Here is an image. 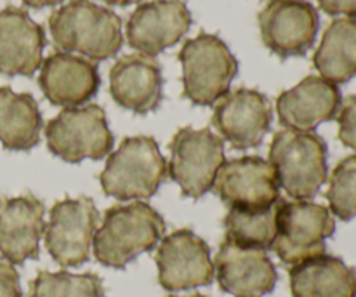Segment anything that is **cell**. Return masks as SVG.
<instances>
[{
  "instance_id": "cell-27",
  "label": "cell",
  "mask_w": 356,
  "mask_h": 297,
  "mask_svg": "<svg viewBox=\"0 0 356 297\" xmlns=\"http://www.w3.org/2000/svg\"><path fill=\"white\" fill-rule=\"evenodd\" d=\"M339 139L344 146L356 152V94L341 104L339 115Z\"/></svg>"
},
{
  "instance_id": "cell-23",
  "label": "cell",
  "mask_w": 356,
  "mask_h": 297,
  "mask_svg": "<svg viewBox=\"0 0 356 297\" xmlns=\"http://www.w3.org/2000/svg\"><path fill=\"white\" fill-rule=\"evenodd\" d=\"M320 77L346 83L356 77V17H339L329 24L313 56Z\"/></svg>"
},
{
  "instance_id": "cell-30",
  "label": "cell",
  "mask_w": 356,
  "mask_h": 297,
  "mask_svg": "<svg viewBox=\"0 0 356 297\" xmlns=\"http://www.w3.org/2000/svg\"><path fill=\"white\" fill-rule=\"evenodd\" d=\"M63 0H23L24 6L31 7V9H44V7H52L61 3Z\"/></svg>"
},
{
  "instance_id": "cell-6",
  "label": "cell",
  "mask_w": 356,
  "mask_h": 297,
  "mask_svg": "<svg viewBox=\"0 0 356 297\" xmlns=\"http://www.w3.org/2000/svg\"><path fill=\"white\" fill-rule=\"evenodd\" d=\"M169 176L188 198H200L212 190L225 160V143L211 129L183 127L169 145Z\"/></svg>"
},
{
  "instance_id": "cell-1",
  "label": "cell",
  "mask_w": 356,
  "mask_h": 297,
  "mask_svg": "<svg viewBox=\"0 0 356 297\" xmlns=\"http://www.w3.org/2000/svg\"><path fill=\"white\" fill-rule=\"evenodd\" d=\"M52 42L61 52L90 61L115 58L124 44L122 19L90 0H72L49 17Z\"/></svg>"
},
{
  "instance_id": "cell-2",
  "label": "cell",
  "mask_w": 356,
  "mask_h": 297,
  "mask_svg": "<svg viewBox=\"0 0 356 297\" xmlns=\"http://www.w3.org/2000/svg\"><path fill=\"white\" fill-rule=\"evenodd\" d=\"M163 218L143 202L108 209L94 235V256L110 268L127 266L131 261L155 249L163 239Z\"/></svg>"
},
{
  "instance_id": "cell-26",
  "label": "cell",
  "mask_w": 356,
  "mask_h": 297,
  "mask_svg": "<svg viewBox=\"0 0 356 297\" xmlns=\"http://www.w3.org/2000/svg\"><path fill=\"white\" fill-rule=\"evenodd\" d=\"M327 200L336 218L343 221L356 218V155L341 160L332 170Z\"/></svg>"
},
{
  "instance_id": "cell-18",
  "label": "cell",
  "mask_w": 356,
  "mask_h": 297,
  "mask_svg": "<svg viewBox=\"0 0 356 297\" xmlns=\"http://www.w3.org/2000/svg\"><path fill=\"white\" fill-rule=\"evenodd\" d=\"M38 83L56 106L76 108L92 99L99 89L96 63L70 52H54L42 61Z\"/></svg>"
},
{
  "instance_id": "cell-29",
  "label": "cell",
  "mask_w": 356,
  "mask_h": 297,
  "mask_svg": "<svg viewBox=\"0 0 356 297\" xmlns=\"http://www.w3.org/2000/svg\"><path fill=\"white\" fill-rule=\"evenodd\" d=\"M318 6L330 16L356 17V0H318Z\"/></svg>"
},
{
  "instance_id": "cell-9",
  "label": "cell",
  "mask_w": 356,
  "mask_h": 297,
  "mask_svg": "<svg viewBox=\"0 0 356 297\" xmlns=\"http://www.w3.org/2000/svg\"><path fill=\"white\" fill-rule=\"evenodd\" d=\"M99 214L89 197L65 198L51 211L45 226V247L52 259L63 268L87 263L92 249Z\"/></svg>"
},
{
  "instance_id": "cell-3",
  "label": "cell",
  "mask_w": 356,
  "mask_h": 297,
  "mask_svg": "<svg viewBox=\"0 0 356 297\" xmlns=\"http://www.w3.org/2000/svg\"><path fill=\"white\" fill-rule=\"evenodd\" d=\"M280 188L294 200H312L327 181V145L315 132L284 129L270 146Z\"/></svg>"
},
{
  "instance_id": "cell-5",
  "label": "cell",
  "mask_w": 356,
  "mask_h": 297,
  "mask_svg": "<svg viewBox=\"0 0 356 297\" xmlns=\"http://www.w3.org/2000/svg\"><path fill=\"white\" fill-rule=\"evenodd\" d=\"M183 65V96L197 106H212L229 93L238 63L219 37L200 33L179 51Z\"/></svg>"
},
{
  "instance_id": "cell-31",
  "label": "cell",
  "mask_w": 356,
  "mask_h": 297,
  "mask_svg": "<svg viewBox=\"0 0 356 297\" xmlns=\"http://www.w3.org/2000/svg\"><path fill=\"white\" fill-rule=\"evenodd\" d=\"M103 2H106L108 6L125 7V6H132V3H139V2H141V0H103Z\"/></svg>"
},
{
  "instance_id": "cell-17",
  "label": "cell",
  "mask_w": 356,
  "mask_h": 297,
  "mask_svg": "<svg viewBox=\"0 0 356 297\" xmlns=\"http://www.w3.org/2000/svg\"><path fill=\"white\" fill-rule=\"evenodd\" d=\"M343 96L336 83L309 75L277 99L278 120L285 129L312 132L323 122L337 118Z\"/></svg>"
},
{
  "instance_id": "cell-13",
  "label": "cell",
  "mask_w": 356,
  "mask_h": 297,
  "mask_svg": "<svg viewBox=\"0 0 356 297\" xmlns=\"http://www.w3.org/2000/svg\"><path fill=\"white\" fill-rule=\"evenodd\" d=\"M212 190L233 209L270 207L280 198L277 172L261 156H240L222 163Z\"/></svg>"
},
{
  "instance_id": "cell-19",
  "label": "cell",
  "mask_w": 356,
  "mask_h": 297,
  "mask_svg": "<svg viewBox=\"0 0 356 297\" xmlns=\"http://www.w3.org/2000/svg\"><path fill=\"white\" fill-rule=\"evenodd\" d=\"M110 93L115 103L138 115L160 106L163 97L162 68L155 58L125 54L117 59L110 72Z\"/></svg>"
},
{
  "instance_id": "cell-21",
  "label": "cell",
  "mask_w": 356,
  "mask_h": 297,
  "mask_svg": "<svg viewBox=\"0 0 356 297\" xmlns=\"http://www.w3.org/2000/svg\"><path fill=\"white\" fill-rule=\"evenodd\" d=\"M294 297H356V271L341 257H309L291 268Z\"/></svg>"
},
{
  "instance_id": "cell-12",
  "label": "cell",
  "mask_w": 356,
  "mask_h": 297,
  "mask_svg": "<svg viewBox=\"0 0 356 297\" xmlns=\"http://www.w3.org/2000/svg\"><path fill=\"white\" fill-rule=\"evenodd\" d=\"M273 120V106L256 89H240L225 94L214 104L212 125L219 138L235 150L256 148L263 143Z\"/></svg>"
},
{
  "instance_id": "cell-16",
  "label": "cell",
  "mask_w": 356,
  "mask_h": 297,
  "mask_svg": "<svg viewBox=\"0 0 356 297\" xmlns=\"http://www.w3.org/2000/svg\"><path fill=\"white\" fill-rule=\"evenodd\" d=\"M45 207L33 195L0 197V254L13 264L37 259Z\"/></svg>"
},
{
  "instance_id": "cell-14",
  "label": "cell",
  "mask_w": 356,
  "mask_h": 297,
  "mask_svg": "<svg viewBox=\"0 0 356 297\" xmlns=\"http://www.w3.org/2000/svg\"><path fill=\"white\" fill-rule=\"evenodd\" d=\"M191 13L184 0H152L136 7L127 21V42L139 54L155 58L176 45L190 30Z\"/></svg>"
},
{
  "instance_id": "cell-4",
  "label": "cell",
  "mask_w": 356,
  "mask_h": 297,
  "mask_svg": "<svg viewBox=\"0 0 356 297\" xmlns=\"http://www.w3.org/2000/svg\"><path fill=\"white\" fill-rule=\"evenodd\" d=\"M167 177V162L159 145L148 136L125 138L108 156L99 181L104 193L118 200L149 198Z\"/></svg>"
},
{
  "instance_id": "cell-7",
  "label": "cell",
  "mask_w": 356,
  "mask_h": 297,
  "mask_svg": "<svg viewBox=\"0 0 356 297\" xmlns=\"http://www.w3.org/2000/svg\"><path fill=\"white\" fill-rule=\"evenodd\" d=\"M45 139L52 155L68 163L101 160L113 148L106 115L97 104L65 108L45 125Z\"/></svg>"
},
{
  "instance_id": "cell-28",
  "label": "cell",
  "mask_w": 356,
  "mask_h": 297,
  "mask_svg": "<svg viewBox=\"0 0 356 297\" xmlns=\"http://www.w3.org/2000/svg\"><path fill=\"white\" fill-rule=\"evenodd\" d=\"M0 297H23L19 275L13 263L0 259Z\"/></svg>"
},
{
  "instance_id": "cell-10",
  "label": "cell",
  "mask_w": 356,
  "mask_h": 297,
  "mask_svg": "<svg viewBox=\"0 0 356 297\" xmlns=\"http://www.w3.org/2000/svg\"><path fill=\"white\" fill-rule=\"evenodd\" d=\"M318 28V10L308 0H270L259 13L261 38L282 59L305 56L315 44Z\"/></svg>"
},
{
  "instance_id": "cell-11",
  "label": "cell",
  "mask_w": 356,
  "mask_h": 297,
  "mask_svg": "<svg viewBox=\"0 0 356 297\" xmlns=\"http://www.w3.org/2000/svg\"><path fill=\"white\" fill-rule=\"evenodd\" d=\"M159 282L165 291L179 292L205 287L214 280L211 249L191 230H177L160 240L156 250Z\"/></svg>"
},
{
  "instance_id": "cell-24",
  "label": "cell",
  "mask_w": 356,
  "mask_h": 297,
  "mask_svg": "<svg viewBox=\"0 0 356 297\" xmlns=\"http://www.w3.org/2000/svg\"><path fill=\"white\" fill-rule=\"evenodd\" d=\"M284 198L263 209L229 207L225 218L226 239L240 247L268 250L273 247L278 228V212Z\"/></svg>"
},
{
  "instance_id": "cell-8",
  "label": "cell",
  "mask_w": 356,
  "mask_h": 297,
  "mask_svg": "<svg viewBox=\"0 0 356 297\" xmlns=\"http://www.w3.org/2000/svg\"><path fill=\"white\" fill-rule=\"evenodd\" d=\"M334 232L336 221L327 207L309 200H284L271 249L282 263L294 266L309 257L325 254V242Z\"/></svg>"
},
{
  "instance_id": "cell-32",
  "label": "cell",
  "mask_w": 356,
  "mask_h": 297,
  "mask_svg": "<svg viewBox=\"0 0 356 297\" xmlns=\"http://www.w3.org/2000/svg\"><path fill=\"white\" fill-rule=\"evenodd\" d=\"M169 297H177V296H169ZM190 297H205V296H202V294H195V296H190Z\"/></svg>"
},
{
  "instance_id": "cell-22",
  "label": "cell",
  "mask_w": 356,
  "mask_h": 297,
  "mask_svg": "<svg viewBox=\"0 0 356 297\" xmlns=\"http://www.w3.org/2000/svg\"><path fill=\"white\" fill-rule=\"evenodd\" d=\"M42 115L31 94L0 87V143L10 152H26L40 141Z\"/></svg>"
},
{
  "instance_id": "cell-25",
  "label": "cell",
  "mask_w": 356,
  "mask_h": 297,
  "mask_svg": "<svg viewBox=\"0 0 356 297\" xmlns=\"http://www.w3.org/2000/svg\"><path fill=\"white\" fill-rule=\"evenodd\" d=\"M31 297H104L103 280L97 275H73L68 271H40L30 289Z\"/></svg>"
},
{
  "instance_id": "cell-15",
  "label": "cell",
  "mask_w": 356,
  "mask_h": 297,
  "mask_svg": "<svg viewBox=\"0 0 356 297\" xmlns=\"http://www.w3.org/2000/svg\"><path fill=\"white\" fill-rule=\"evenodd\" d=\"M219 287L233 297H264L277 285V268L266 250L225 240L214 261Z\"/></svg>"
},
{
  "instance_id": "cell-20",
  "label": "cell",
  "mask_w": 356,
  "mask_h": 297,
  "mask_svg": "<svg viewBox=\"0 0 356 297\" xmlns=\"http://www.w3.org/2000/svg\"><path fill=\"white\" fill-rule=\"evenodd\" d=\"M45 35L30 14L17 7L0 10V73L31 77L42 66Z\"/></svg>"
}]
</instances>
